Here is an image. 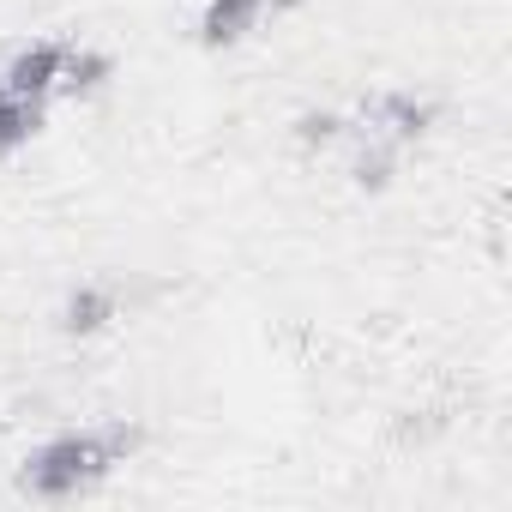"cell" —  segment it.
Masks as SVG:
<instances>
[{
    "mask_svg": "<svg viewBox=\"0 0 512 512\" xmlns=\"http://www.w3.org/2000/svg\"><path fill=\"white\" fill-rule=\"evenodd\" d=\"M266 0H205V19H199V43L205 49H229L241 43L253 25H260Z\"/></svg>",
    "mask_w": 512,
    "mask_h": 512,
    "instance_id": "cell-4",
    "label": "cell"
},
{
    "mask_svg": "<svg viewBox=\"0 0 512 512\" xmlns=\"http://www.w3.org/2000/svg\"><path fill=\"white\" fill-rule=\"evenodd\" d=\"M103 79H109V61H103V55L67 49V61H61V85H67V91H91V85H103Z\"/></svg>",
    "mask_w": 512,
    "mask_h": 512,
    "instance_id": "cell-8",
    "label": "cell"
},
{
    "mask_svg": "<svg viewBox=\"0 0 512 512\" xmlns=\"http://www.w3.org/2000/svg\"><path fill=\"white\" fill-rule=\"evenodd\" d=\"M61 61H67V49H61V43H31V49H19V55L7 61L0 85L19 91V97H49V91L61 85Z\"/></svg>",
    "mask_w": 512,
    "mask_h": 512,
    "instance_id": "cell-3",
    "label": "cell"
},
{
    "mask_svg": "<svg viewBox=\"0 0 512 512\" xmlns=\"http://www.w3.org/2000/svg\"><path fill=\"white\" fill-rule=\"evenodd\" d=\"M133 446H139V434H133L127 422H115V428H85V434H61V440H49V446L31 452L25 488H31L37 500H67V494L103 482Z\"/></svg>",
    "mask_w": 512,
    "mask_h": 512,
    "instance_id": "cell-1",
    "label": "cell"
},
{
    "mask_svg": "<svg viewBox=\"0 0 512 512\" xmlns=\"http://www.w3.org/2000/svg\"><path fill=\"white\" fill-rule=\"evenodd\" d=\"M37 127H43V97H19V91L0 85V151L25 145Z\"/></svg>",
    "mask_w": 512,
    "mask_h": 512,
    "instance_id": "cell-5",
    "label": "cell"
},
{
    "mask_svg": "<svg viewBox=\"0 0 512 512\" xmlns=\"http://www.w3.org/2000/svg\"><path fill=\"white\" fill-rule=\"evenodd\" d=\"M392 157H398V145H386V139H368V145L356 151V163H350L356 187H386V181H392Z\"/></svg>",
    "mask_w": 512,
    "mask_h": 512,
    "instance_id": "cell-7",
    "label": "cell"
},
{
    "mask_svg": "<svg viewBox=\"0 0 512 512\" xmlns=\"http://www.w3.org/2000/svg\"><path fill=\"white\" fill-rule=\"evenodd\" d=\"M109 320H115V296H109V290H73L67 308H61V326H67L73 338H91V332H103Z\"/></svg>",
    "mask_w": 512,
    "mask_h": 512,
    "instance_id": "cell-6",
    "label": "cell"
},
{
    "mask_svg": "<svg viewBox=\"0 0 512 512\" xmlns=\"http://www.w3.org/2000/svg\"><path fill=\"white\" fill-rule=\"evenodd\" d=\"M338 127H344L338 115H302V121H296V139H302V145H332Z\"/></svg>",
    "mask_w": 512,
    "mask_h": 512,
    "instance_id": "cell-9",
    "label": "cell"
},
{
    "mask_svg": "<svg viewBox=\"0 0 512 512\" xmlns=\"http://www.w3.org/2000/svg\"><path fill=\"white\" fill-rule=\"evenodd\" d=\"M428 121H434V109L416 103L410 91H386V97L362 103V133H368V139H386V145H410V139H422Z\"/></svg>",
    "mask_w": 512,
    "mask_h": 512,
    "instance_id": "cell-2",
    "label": "cell"
}]
</instances>
